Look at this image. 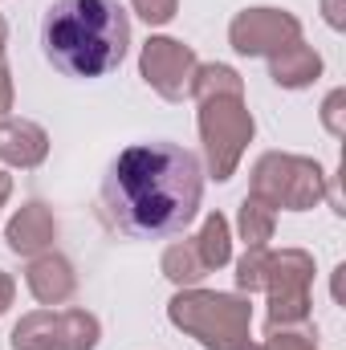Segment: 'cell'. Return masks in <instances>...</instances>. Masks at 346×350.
<instances>
[{
    "instance_id": "26",
    "label": "cell",
    "mask_w": 346,
    "mask_h": 350,
    "mask_svg": "<svg viewBox=\"0 0 346 350\" xmlns=\"http://www.w3.org/2000/svg\"><path fill=\"white\" fill-rule=\"evenodd\" d=\"M4 45H8V25H4V16H0V53H4Z\"/></svg>"
},
{
    "instance_id": "2",
    "label": "cell",
    "mask_w": 346,
    "mask_h": 350,
    "mask_svg": "<svg viewBox=\"0 0 346 350\" xmlns=\"http://www.w3.org/2000/svg\"><path fill=\"white\" fill-rule=\"evenodd\" d=\"M45 57L70 78H102L122 66L131 21L118 0H53L41 21Z\"/></svg>"
},
{
    "instance_id": "12",
    "label": "cell",
    "mask_w": 346,
    "mask_h": 350,
    "mask_svg": "<svg viewBox=\"0 0 346 350\" xmlns=\"http://www.w3.org/2000/svg\"><path fill=\"white\" fill-rule=\"evenodd\" d=\"M45 155H49L45 126H37L29 118H0V159L8 167L29 172V167L45 163Z\"/></svg>"
},
{
    "instance_id": "14",
    "label": "cell",
    "mask_w": 346,
    "mask_h": 350,
    "mask_svg": "<svg viewBox=\"0 0 346 350\" xmlns=\"http://www.w3.org/2000/svg\"><path fill=\"white\" fill-rule=\"evenodd\" d=\"M187 98H196V102H208V98H245V82H241V74L232 66H220V62L196 66Z\"/></svg>"
},
{
    "instance_id": "6",
    "label": "cell",
    "mask_w": 346,
    "mask_h": 350,
    "mask_svg": "<svg viewBox=\"0 0 346 350\" xmlns=\"http://www.w3.org/2000/svg\"><path fill=\"white\" fill-rule=\"evenodd\" d=\"M310 281H314V257L306 249L269 253V277H265L269 322H265V330L310 322Z\"/></svg>"
},
{
    "instance_id": "15",
    "label": "cell",
    "mask_w": 346,
    "mask_h": 350,
    "mask_svg": "<svg viewBox=\"0 0 346 350\" xmlns=\"http://www.w3.org/2000/svg\"><path fill=\"white\" fill-rule=\"evenodd\" d=\"M163 277L172 285H179V289H191V285H200L208 277V265H204L200 249H196V237L191 241H175L163 253Z\"/></svg>"
},
{
    "instance_id": "1",
    "label": "cell",
    "mask_w": 346,
    "mask_h": 350,
    "mask_svg": "<svg viewBox=\"0 0 346 350\" xmlns=\"http://www.w3.org/2000/svg\"><path fill=\"white\" fill-rule=\"evenodd\" d=\"M200 159L179 143H135L102 179V216L131 241L183 232L200 212Z\"/></svg>"
},
{
    "instance_id": "13",
    "label": "cell",
    "mask_w": 346,
    "mask_h": 350,
    "mask_svg": "<svg viewBox=\"0 0 346 350\" xmlns=\"http://www.w3.org/2000/svg\"><path fill=\"white\" fill-rule=\"evenodd\" d=\"M318 74H322V57H318L314 45H306V41H293V45H285L281 53L269 57V78L285 90L310 86V82H318Z\"/></svg>"
},
{
    "instance_id": "10",
    "label": "cell",
    "mask_w": 346,
    "mask_h": 350,
    "mask_svg": "<svg viewBox=\"0 0 346 350\" xmlns=\"http://www.w3.org/2000/svg\"><path fill=\"white\" fill-rule=\"evenodd\" d=\"M53 237H57V220H53V212L41 200H29L8 220V228H4V241H8V249L16 257H41V253H49Z\"/></svg>"
},
{
    "instance_id": "18",
    "label": "cell",
    "mask_w": 346,
    "mask_h": 350,
    "mask_svg": "<svg viewBox=\"0 0 346 350\" xmlns=\"http://www.w3.org/2000/svg\"><path fill=\"white\" fill-rule=\"evenodd\" d=\"M265 277H269V249H245V257L237 261V289L241 293H261L265 289Z\"/></svg>"
},
{
    "instance_id": "5",
    "label": "cell",
    "mask_w": 346,
    "mask_h": 350,
    "mask_svg": "<svg viewBox=\"0 0 346 350\" xmlns=\"http://www.w3.org/2000/svg\"><path fill=\"white\" fill-rule=\"evenodd\" d=\"M200 139L212 179H232L249 139H253V114L245 98H208L200 102Z\"/></svg>"
},
{
    "instance_id": "19",
    "label": "cell",
    "mask_w": 346,
    "mask_h": 350,
    "mask_svg": "<svg viewBox=\"0 0 346 350\" xmlns=\"http://www.w3.org/2000/svg\"><path fill=\"white\" fill-rule=\"evenodd\" d=\"M269 334V350H318V330L310 322H297V326H277V330H265Z\"/></svg>"
},
{
    "instance_id": "24",
    "label": "cell",
    "mask_w": 346,
    "mask_h": 350,
    "mask_svg": "<svg viewBox=\"0 0 346 350\" xmlns=\"http://www.w3.org/2000/svg\"><path fill=\"white\" fill-rule=\"evenodd\" d=\"M338 4H343V0H326V21H330L334 29H343V12H338Z\"/></svg>"
},
{
    "instance_id": "7",
    "label": "cell",
    "mask_w": 346,
    "mask_h": 350,
    "mask_svg": "<svg viewBox=\"0 0 346 350\" xmlns=\"http://www.w3.org/2000/svg\"><path fill=\"white\" fill-rule=\"evenodd\" d=\"M102 338L98 318L86 310H33L12 326V350H94Z\"/></svg>"
},
{
    "instance_id": "25",
    "label": "cell",
    "mask_w": 346,
    "mask_h": 350,
    "mask_svg": "<svg viewBox=\"0 0 346 350\" xmlns=\"http://www.w3.org/2000/svg\"><path fill=\"white\" fill-rule=\"evenodd\" d=\"M8 196H12V179L0 172V208H4V200H8Z\"/></svg>"
},
{
    "instance_id": "8",
    "label": "cell",
    "mask_w": 346,
    "mask_h": 350,
    "mask_svg": "<svg viewBox=\"0 0 346 350\" xmlns=\"http://www.w3.org/2000/svg\"><path fill=\"white\" fill-rule=\"evenodd\" d=\"M228 41L245 57H273L285 45L302 41V21L281 8H245L228 25Z\"/></svg>"
},
{
    "instance_id": "9",
    "label": "cell",
    "mask_w": 346,
    "mask_h": 350,
    "mask_svg": "<svg viewBox=\"0 0 346 350\" xmlns=\"http://www.w3.org/2000/svg\"><path fill=\"white\" fill-rule=\"evenodd\" d=\"M196 66H200L196 53H191L183 41H175V37H151V41L143 45V53H139V74H143V82L155 90L159 98H168V102H183V98H187Z\"/></svg>"
},
{
    "instance_id": "23",
    "label": "cell",
    "mask_w": 346,
    "mask_h": 350,
    "mask_svg": "<svg viewBox=\"0 0 346 350\" xmlns=\"http://www.w3.org/2000/svg\"><path fill=\"white\" fill-rule=\"evenodd\" d=\"M12 297H16V285H12V277H8V273L0 269V314H8Z\"/></svg>"
},
{
    "instance_id": "21",
    "label": "cell",
    "mask_w": 346,
    "mask_h": 350,
    "mask_svg": "<svg viewBox=\"0 0 346 350\" xmlns=\"http://www.w3.org/2000/svg\"><path fill=\"white\" fill-rule=\"evenodd\" d=\"M343 106H346V90H334L326 102H322V122H326V131L334 135V139H343Z\"/></svg>"
},
{
    "instance_id": "17",
    "label": "cell",
    "mask_w": 346,
    "mask_h": 350,
    "mask_svg": "<svg viewBox=\"0 0 346 350\" xmlns=\"http://www.w3.org/2000/svg\"><path fill=\"white\" fill-rule=\"evenodd\" d=\"M196 249H200V257H204V265H208V273L228 265V257H232V241H228V220H224L220 212H208V216H204V228L196 232Z\"/></svg>"
},
{
    "instance_id": "11",
    "label": "cell",
    "mask_w": 346,
    "mask_h": 350,
    "mask_svg": "<svg viewBox=\"0 0 346 350\" xmlns=\"http://www.w3.org/2000/svg\"><path fill=\"white\" fill-rule=\"evenodd\" d=\"M25 281H29V293H33L41 306H66V301L74 297V289H78L74 265L66 261L62 253H41V257H29Z\"/></svg>"
},
{
    "instance_id": "20",
    "label": "cell",
    "mask_w": 346,
    "mask_h": 350,
    "mask_svg": "<svg viewBox=\"0 0 346 350\" xmlns=\"http://www.w3.org/2000/svg\"><path fill=\"white\" fill-rule=\"evenodd\" d=\"M131 8L147 21V25H168L179 8V0H131Z\"/></svg>"
},
{
    "instance_id": "16",
    "label": "cell",
    "mask_w": 346,
    "mask_h": 350,
    "mask_svg": "<svg viewBox=\"0 0 346 350\" xmlns=\"http://www.w3.org/2000/svg\"><path fill=\"white\" fill-rule=\"evenodd\" d=\"M237 228H241V241L245 249H257L273 241V228H277V208H269L257 196H245L241 204V216H237Z\"/></svg>"
},
{
    "instance_id": "4",
    "label": "cell",
    "mask_w": 346,
    "mask_h": 350,
    "mask_svg": "<svg viewBox=\"0 0 346 350\" xmlns=\"http://www.w3.org/2000/svg\"><path fill=\"white\" fill-rule=\"evenodd\" d=\"M330 175L322 172L314 159L306 155H285V151H269L261 155L253 167V191L269 208H285V212H306L326 196Z\"/></svg>"
},
{
    "instance_id": "27",
    "label": "cell",
    "mask_w": 346,
    "mask_h": 350,
    "mask_svg": "<svg viewBox=\"0 0 346 350\" xmlns=\"http://www.w3.org/2000/svg\"><path fill=\"white\" fill-rule=\"evenodd\" d=\"M232 350H269V347H261V342H249V338H245L241 347H232Z\"/></svg>"
},
{
    "instance_id": "3",
    "label": "cell",
    "mask_w": 346,
    "mask_h": 350,
    "mask_svg": "<svg viewBox=\"0 0 346 350\" xmlns=\"http://www.w3.org/2000/svg\"><path fill=\"white\" fill-rule=\"evenodd\" d=\"M175 330L191 334L204 350H232L249 338L253 306L245 293H212V289H179L168 306Z\"/></svg>"
},
{
    "instance_id": "22",
    "label": "cell",
    "mask_w": 346,
    "mask_h": 350,
    "mask_svg": "<svg viewBox=\"0 0 346 350\" xmlns=\"http://www.w3.org/2000/svg\"><path fill=\"white\" fill-rule=\"evenodd\" d=\"M12 110V74H8V66L0 62V118Z\"/></svg>"
}]
</instances>
